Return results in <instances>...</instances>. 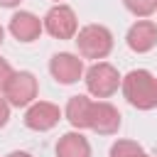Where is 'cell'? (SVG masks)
Returning <instances> with one entry per match:
<instances>
[{
  "instance_id": "7",
  "label": "cell",
  "mask_w": 157,
  "mask_h": 157,
  "mask_svg": "<svg viewBox=\"0 0 157 157\" xmlns=\"http://www.w3.org/2000/svg\"><path fill=\"white\" fill-rule=\"evenodd\" d=\"M49 74L59 83L71 86L83 76V59H78L71 52H59V54H54L49 59Z\"/></svg>"
},
{
  "instance_id": "12",
  "label": "cell",
  "mask_w": 157,
  "mask_h": 157,
  "mask_svg": "<svg viewBox=\"0 0 157 157\" xmlns=\"http://www.w3.org/2000/svg\"><path fill=\"white\" fill-rule=\"evenodd\" d=\"M110 157H150V155L132 140H115L110 145Z\"/></svg>"
},
{
  "instance_id": "19",
  "label": "cell",
  "mask_w": 157,
  "mask_h": 157,
  "mask_svg": "<svg viewBox=\"0 0 157 157\" xmlns=\"http://www.w3.org/2000/svg\"><path fill=\"white\" fill-rule=\"evenodd\" d=\"M56 5H59V0H56Z\"/></svg>"
},
{
  "instance_id": "15",
  "label": "cell",
  "mask_w": 157,
  "mask_h": 157,
  "mask_svg": "<svg viewBox=\"0 0 157 157\" xmlns=\"http://www.w3.org/2000/svg\"><path fill=\"white\" fill-rule=\"evenodd\" d=\"M7 120H10V103L5 96H0V128H5Z\"/></svg>"
},
{
  "instance_id": "18",
  "label": "cell",
  "mask_w": 157,
  "mask_h": 157,
  "mask_svg": "<svg viewBox=\"0 0 157 157\" xmlns=\"http://www.w3.org/2000/svg\"><path fill=\"white\" fill-rule=\"evenodd\" d=\"M2 42H5V29L0 27V47H2Z\"/></svg>"
},
{
  "instance_id": "14",
  "label": "cell",
  "mask_w": 157,
  "mask_h": 157,
  "mask_svg": "<svg viewBox=\"0 0 157 157\" xmlns=\"http://www.w3.org/2000/svg\"><path fill=\"white\" fill-rule=\"evenodd\" d=\"M12 74H15V69L10 66V61L0 56V91H5V86H7V81L12 78Z\"/></svg>"
},
{
  "instance_id": "3",
  "label": "cell",
  "mask_w": 157,
  "mask_h": 157,
  "mask_svg": "<svg viewBox=\"0 0 157 157\" xmlns=\"http://www.w3.org/2000/svg\"><path fill=\"white\" fill-rule=\"evenodd\" d=\"M78 54L83 59H105L113 52V34L103 25H86L74 37Z\"/></svg>"
},
{
  "instance_id": "10",
  "label": "cell",
  "mask_w": 157,
  "mask_h": 157,
  "mask_svg": "<svg viewBox=\"0 0 157 157\" xmlns=\"http://www.w3.org/2000/svg\"><path fill=\"white\" fill-rule=\"evenodd\" d=\"M125 42H128V47H130L132 52H137V54H145V52L155 49V47H157V25L150 22V20H137V22L128 29Z\"/></svg>"
},
{
  "instance_id": "4",
  "label": "cell",
  "mask_w": 157,
  "mask_h": 157,
  "mask_svg": "<svg viewBox=\"0 0 157 157\" xmlns=\"http://www.w3.org/2000/svg\"><path fill=\"white\" fill-rule=\"evenodd\" d=\"M83 81H86V88H88L91 96H96V98H110L118 91V86L123 83V76L118 74V69L113 64L96 61L93 66H88Z\"/></svg>"
},
{
  "instance_id": "2",
  "label": "cell",
  "mask_w": 157,
  "mask_h": 157,
  "mask_svg": "<svg viewBox=\"0 0 157 157\" xmlns=\"http://www.w3.org/2000/svg\"><path fill=\"white\" fill-rule=\"evenodd\" d=\"M123 96L137 110L157 108V76L147 69H132L123 76Z\"/></svg>"
},
{
  "instance_id": "16",
  "label": "cell",
  "mask_w": 157,
  "mask_h": 157,
  "mask_svg": "<svg viewBox=\"0 0 157 157\" xmlns=\"http://www.w3.org/2000/svg\"><path fill=\"white\" fill-rule=\"evenodd\" d=\"M20 5V0H0V7H15Z\"/></svg>"
},
{
  "instance_id": "11",
  "label": "cell",
  "mask_w": 157,
  "mask_h": 157,
  "mask_svg": "<svg viewBox=\"0 0 157 157\" xmlns=\"http://www.w3.org/2000/svg\"><path fill=\"white\" fill-rule=\"evenodd\" d=\"M56 157H91V145L81 132H66L56 142Z\"/></svg>"
},
{
  "instance_id": "13",
  "label": "cell",
  "mask_w": 157,
  "mask_h": 157,
  "mask_svg": "<svg viewBox=\"0 0 157 157\" xmlns=\"http://www.w3.org/2000/svg\"><path fill=\"white\" fill-rule=\"evenodd\" d=\"M123 5L135 17H150L157 10V0H123Z\"/></svg>"
},
{
  "instance_id": "5",
  "label": "cell",
  "mask_w": 157,
  "mask_h": 157,
  "mask_svg": "<svg viewBox=\"0 0 157 157\" xmlns=\"http://www.w3.org/2000/svg\"><path fill=\"white\" fill-rule=\"evenodd\" d=\"M37 91H39V86H37V78L32 71H15L12 78L7 81L2 96L15 108H29L37 98Z\"/></svg>"
},
{
  "instance_id": "1",
  "label": "cell",
  "mask_w": 157,
  "mask_h": 157,
  "mask_svg": "<svg viewBox=\"0 0 157 157\" xmlns=\"http://www.w3.org/2000/svg\"><path fill=\"white\" fill-rule=\"evenodd\" d=\"M66 120L76 130H93L98 135H115L120 130V113L108 101H91L88 96H71L64 108Z\"/></svg>"
},
{
  "instance_id": "8",
  "label": "cell",
  "mask_w": 157,
  "mask_h": 157,
  "mask_svg": "<svg viewBox=\"0 0 157 157\" xmlns=\"http://www.w3.org/2000/svg\"><path fill=\"white\" fill-rule=\"evenodd\" d=\"M59 120H61V110H59V105H54L49 101H34L25 110V125L29 130H37V132L52 130Z\"/></svg>"
},
{
  "instance_id": "17",
  "label": "cell",
  "mask_w": 157,
  "mask_h": 157,
  "mask_svg": "<svg viewBox=\"0 0 157 157\" xmlns=\"http://www.w3.org/2000/svg\"><path fill=\"white\" fill-rule=\"evenodd\" d=\"M7 157H32L29 152H22V150H15V152H10Z\"/></svg>"
},
{
  "instance_id": "9",
  "label": "cell",
  "mask_w": 157,
  "mask_h": 157,
  "mask_svg": "<svg viewBox=\"0 0 157 157\" xmlns=\"http://www.w3.org/2000/svg\"><path fill=\"white\" fill-rule=\"evenodd\" d=\"M7 29H10V34L17 39V42H25V44H29V42H34L39 34H42V29H44V22L34 15V12H27V10H20V12H15L12 17H10V25H7Z\"/></svg>"
},
{
  "instance_id": "6",
  "label": "cell",
  "mask_w": 157,
  "mask_h": 157,
  "mask_svg": "<svg viewBox=\"0 0 157 157\" xmlns=\"http://www.w3.org/2000/svg\"><path fill=\"white\" fill-rule=\"evenodd\" d=\"M42 22H44V29H47L54 39H74V37L78 34L76 12H74L69 5H64V2L54 5V7L44 15Z\"/></svg>"
}]
</instances>
